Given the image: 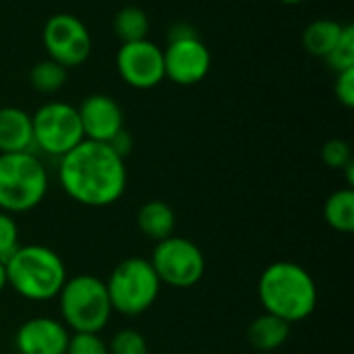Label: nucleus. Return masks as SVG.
Listing matches in <instances>:
<instances>
[{
  "instance_id": "obj_1",
  "label": "nucleus",
  "mask_w": 354,
  "mask_h": 354,
  "mask_svg": "<svg viewBox=\"0 0 354 354\" xmlns=\"http://www.w3.org/2000/svg\"><path fill=\"white\" fill-rule=\"evenodd\" d=\"M58 183L75 203L108 207L127 191V166L108 143L83 139L58 160Z\"/></svg>"
},
{
  "instance_id": "obj_2",
  "label": "nucleus",
  "mask_w": 354,
  "mask_h": 354,
  "mask_svg": "<svg viewBox=\"0 0 354 354\" xmlns=\"http://www.w3.org/2000/svg\"><path fill=\"white\" fill-rule=\"evenodd\" d=\"M257 297L263 313L276 315L290 326L311 317L319 301L313 276L295 261H276L268 266L259 276Z\"/></svg>"
},
{
  "instance_id": "obj_3",
  "label": "nucleus",
  "mask_w": 354,
  "mask_h": 354,
  "mask_svg": "<svg viewBox=\"0 0 354 354\" xmlns=\"http://www.w3.org/2000/svg\"><path fill=\"white\" fill-rule=\"evenodd\" d=\"M4 268L8 288L27 301H52L66 282L62 257L46 245H21Z\"/></svg>"
},
{
  "instance_id": "obj_4",
  "label": "nucleus",
  "mask_w": 354,
  "mask_h": 354,
  "mask_svg": "<svg viewBox=\"0 0 354 354\" xmlns=\"http://www.w3.org/2000/svg\"><path fill=\"white\" fill-rule=\"evenodd\" d=\"M48 189V170L33 151L0 153V212L27 214L41 205Z\"/></svg>"
},
{
  "instance_id": "obj_5",
  "label": "nucleus",
  "mask_w": 354,
  "mask_h": 354,
  "mask_svg": "<svg viewBox=\"0 0 354 354\" xmlns=\"http://www.w3.org/2000/svg\"><path fill=\"white\" fill-rule=\"evenodd\" d=\"M56 299L60 309V322L73 334H100L114 313L106 282L91 274L66 278Z\"/></svg>"
},
{
  "instance_id": "obj_6",
  "label": "nucleus",
  "mask_w": 354,
  "mask_h": 354,
  "mask_svg": "<svg viewBox=\"0 0 354 354\" xmlns=\"http://www.w3.org/2000/svg\"><path fill=\"white\" fill-rule=\"evenodd\" d=\"M106 290L112 311L127 317H137L156 305L162 282L156 276L149 259L127 257L110 272V278L106 280Z\"/></svg>"
},
{
  "instance_id": "obj_7",
  "label": "nucleus",
  "mask_w": 354,
  "mask_h": 354,
  "mask_svg": "<svg viewBox=\"0 0 354 354\" xmlns=\"http://www.w3.org/2000/svg\"><path fill=\"white\" fill-rule=\"evenodd\" d=\"M33 149L46 156L62 158L77 147L85 135L75 106L66 102H46L31 114Z\"/></svg>"
},
{
  "instance_id": "obj_8",
  "label": "nucleus",
  "mask_w": 354,
  "mask_h": 354,
  "mask_svg": "<svg viewBox=\"0 0 354 354\" xmlns=\"http://www.w3.org/2000/svg\"><path fill=\"white\" fill-rule=\"evenodd\" d=\"M149 263L162 284L178 290L197 286L205 276V255L199 245L174 234L156 243Z\"/></svg>"
},
{
  "instance_id": "obj_9",
  "label": "nucleus",
  "mask_w": 354,
  "mask_h": 354,
  "mask_svg": "<svg viewBox=\"0 0 354 354\" xmlns=\"http://www.w3.org/2000/svg\"><path fill=\"white\" fill-rule=\"evenodd\" d=\"M41 41L48 58L64 68L81 66L91 54V35L85 23L71 12L52 15L41 31Z\"/></svg>"
},
{
  "instance_id": "obj_10",
  "label": "nucleus",
  "mask_w": 354,
  "mask_h": 354,
  "mask_svg": "<svg viewBox=\"0 0 354 354\" xmlns=\"http://www.w3.org/2000/svg\"><path fill=\"white\" fill-rule=\"evenodd\" d=\"M116 71L133 89H153L166 79L164 50L149 39L120 44L116 52Z\"/></svg>"
},
{
  "instance_id": "obj_11",
  "label": "nucleus",
  "mask_w": 354,
  "mask_h": 354,
  "mask_svg": "<svg viewBox=\"0 0 354 354\" xmlns=\"http://www.w3.org/2000/svg\"><path fill=\"white\" fill-rule=\"evenodd\" d=\"M166 79L189 87L201 83L212 68V52L199 35L168 41L164 48Z\"/></svg>"
},
{
  "instance_id": "obj_12",
  "label": "nucleus",
  "mask_w": 354,
  "mask_h": 354,
  "mask_svg": "<svg viewBox=\"0 0 354 354\" xmlns=\"http://www.w3.org/2000/svg\"><path fill=\"white\" fill-rule=\"evenodd\" d=\"M77 112L83 135L89 141L108 143L118 131L124 129V112L112 95L91 93L81 102Z\"/></svg>"
},
{
  "instance_id": "obj_13",
  "label": "nucleus",
  "mask_w": 354,
  "mask_h": 354,
  "mask_svg": "<svg viewBox=\"0 0 354 354\" xmlns=\"http://www.w3.org/2000/svg\"><path fill=\"white\" fill-rule=\"evenodd\" d=\"M68 328L54 317H31L15 334L19 354H64L68 346Z\"/></svg>"
},
{
  "instance_id": "obj_14",
  "label": "nucleus",
  "mask_w": 354,
  "mask_h": 354,
  "mask_svg": "<svg viewBox=\"0 0 354 354\" xmlns=\"http://www.w3.org/2000/svg\"><path fill=\"white\" fill-rule=\"evenodd\" d=\"M33 151L31 114L17 106H0V153Z\"/></svg>"
},
{
  "instance_id": "obj_15",
  "label": "nucleus",
  "mask_w": 354,
  "mask_h": 354,
  "mask_svg": "<svg viewBox=\"0 0 354 354\" xmlns=\"http://www.w3.org/2000/svg\"><path fill=\"white\" fill-rule=\"evenodd\" d=\"M137 228L143 236H147L153 243H160L168 236L174 234L176 228V214L174 209L162 201V199H151L145 201L139 212H137Z\"/></svg>"
},
{
  "instance_id": "obj_16",
  "label": "nucleus",
  "mask_w": 354,
  "mask_h": 354,
  "mask_svg": "<svg viewBox=\"0 0 354 354\" xmlns=\"http://www.w3.org/2000/svg\"><path fill=\"white\" fill-rule=\"evenodd\" d=\"M288 336H290V324H286L284 319L270 315V313H261L247 328L249 344L261 353L278 351L280 346L286 344Z\"/></svg>"
},
{
  "instance_id": "obj_17",
  "label": "nucleus",
  "mask_w": 354,
  "mask_h": 354,
  "mask_svg": "<svg viewBox=\"0 0 354 354\" xmlns=\"http://www.w3.org/2000/svg\"><path fill=\"white\" fill-rule=\"evenodd\" d=\"M344 23L336 19H315L303 31V48L317 58H328L342 35Z\"/></svg>"
},
{
  "instance_id": "obj_18",
  "label": "nucleus",
  "mask_w": 354,
  "mask_h": 354,
  "mask_svg": "<svg viewBox=\"0 0 354 354\" xmlns=\"http://www.w3.org/2000/svg\"><path fill=\"white\" fill-rule=\"evenodd\" d=\"M324 218L336 232L351 234L354 230V191L344 187L334 191L324 205Z\"/></svg>"
},
{
  "instance_id": "obj_19",
  "label": "nucleus",
  "mask_w": 354,
  "mask_h": 354,
  "mask_svg": "<svg viewBox=\"0 0 354 354\" xmlns=\"http://www.w3.org/2000/svg\"><path fill=\"white\" fill-rule=\"evenodd\" d=\"M114 35L120 39V44L147 39L149 33V17L139 6H122L112 21Z\"/></svg>"
},
{
  "instance_id": "obj_20",
  "label": "nucleus",
  "mask_w": 354,
  "mask_h": 354,
  "mask_svg": "<svg viewBox=\"0 0 354 354\" xmlns=\"http://www.w3.org/2000/svg\"><path fill=\"white\" fill-rule=\"evenodd\" d=\"M66 77H68V68H64L62 64H58L52 58H44V60L35 62L29 71L31 87L44 95H52V93L60 91L66 83Z\"/></svg>"
},
{
  "instance_id": "obj_21",
  "label": "nucleus",
  "mask_w": 354,
  "mask_h": 354,
  "mask_svg": "<svg viewBox=\"0 0 354 354\" xmlns=\"http://www.w3.org/2000/svg\"><path fill=\"white\" fill-rule=\"evenodd\" d=\"M328 66L334 73H342L354 68V25L353 23H344L342 35L336 44V48L330 52V56L326 58Z\"/></svg>"
},
{
  "instance_id": "obj_22",
  "label": "nucleus",
  "mask_w": 354,
  "mask_h": 354,
  "mask_svg": "<svg viewBox=\"0 0 354 354\" xmlns=\"http://www.w3.org/2000/svg\"><path fill=\"white\" fill-rule=\"evenodd\" d=\"M108 353L110 354H149L147 340L141 332L137 330H120L116 332L110 342H108Z\"/></svg>"
},
{
  "instance_id": "obj_23",
  "label": "nucleus",
  "mask_w": 354,
  "mask_h": 354,
  "mask_svg": "<svg viewBox=\"0 0 354 354\" xmlns=\"http://www.w3.org/2000/svg\"><path fill=\"white\" fill-rule=\"evenodd\" d=\"M322 160L328 168L332 170H342L346 164H351L353 158V147L348 141L344 139H328L324 145H322Z\"/></svg>"
},
{
  "instance_id": "obj_24",
  "label": "nucleus",
  "mask_w": 354,
  "mask_h": 354,
  "mask_svg": "<svg viewBox=\"0 0 354 354\" xmlns=\"http://www.w3.org/2000/svg\"><path fill=\"white\" fill-rule=\"evenodd\" d=\"M64 354H110L108 353V342L100 334H71L68 346Z\"/></svg>"
},
{
  "instance_id": "obj_25",
  "label": "nucleus",
  "mask_w": 354,
  "mask_h": 354,
  "mask_svg": "<svg viewBox=\"0 0 354 354\" xmlns=\"http://www.w3.org/2000/svg\"><path fill=\"white\" fill-rule=\"evenodd\" d=\"M21 247L19 241V226L10 214L0 212V261H6L17 249Z\"/></svg>"
},
{
  "instance_id": "obj_26",
  "label": "nucleus",
  "mask_w": 354,
  "mask_h": 354,
  "mask_svg": "<svg viewBox=\"0 0 354 354\" xmlns=\"http://www.w3.org/2000/svg\"><path fill=\"white\" fill-rule=\"evenodd\" d=\"M334 93L336 100L344 106V108H353L354 106V68L336 73V83H334Z\"/></svg>"
},
{
  "instance_id": "obj_27",
  "label": "nucleus",
  "mask_w": 354,
  "mask_h": 354,
  "mask_svg": "<svg viewBox=\"0 0 354 354\" xmlns=\"http://www.w3.org/2000/svg\"><path fill=\"white\" fill-rule=\"evenodd\" d=\"M108 145L114 149V153H118L122 160L133 151V137H131V133L127 131V129H122V131H118L110 141H108Z\"/></svg>"
},
{
  "instance_id": "obj_28",
  "label": "nucleus",
  "mask_w": 354,
  "mask_h": 354,
  "mask_svg": "<svg viewBox=\"0 0 354 354\" xmlns=\"http://www.w3.org/2000/svg\"><path fill=\"white\" fill-rule=\"evenodd\" d=\"M193 35H199V33H197L195 27L189 25V23H174V25L168 29V41L185 39V37H193Z\"/></svg>"
},
{
  "instance_id": "obj_29",
  "label": "nucleus",
  "mask_w": 354,
  "mask_h": 354,
  "mask_svg": "<svg viewBox=\"0 0 354 354\" xmlns=\"http://www.w3.org/2000/svg\"><path fill=\"white\" fill-rule=\"evenodd\" d=\"M342 172H344V176H346V187H348V189H354V160L351 164H346V166L342 168Z\"/></svg>"
},
{
  "instance_id": "obj_30",
  "label": "nucleus",
  "mask_w": 354,
  "mask_h": 354,
  "mask_svg": "<svg viewBox=\"0 0 354 354\" xmlns=\"http://www.w3.org/2000/svg\"><path fill=\"white\" fill-rule=\"evenodd\" d=\"M4 288H8V284H6V268H4V261H0V295L4 292Z\"/></svg>"
},
{
  "instance_id": "obj_31",
  "label": "nucleus",
  "mask_w": 354,
  "mask_h": 354,
  "mask_svg": "<svg viewBox=\"0 0 354 354\" xmlns=\"http://www.w3.org/2000/svg\"><path fill=\"white\" fill-rule=\"evenodd\" d=\"M282 4H288V6H295V4H303L305 0H280Z\"/></svg>"
}]
</instances>
